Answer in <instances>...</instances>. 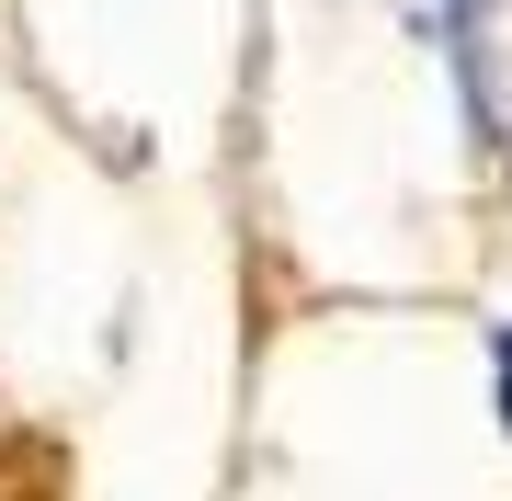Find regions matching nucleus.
<instances>
[{"instance_id": "f257e3e1", "label": "nucleus", "mask_w": 512, "mask_h": 501, "mask_svg": "<svg viewBox=\"0 0 512 501\" xmlns=\"http://www.w3.org/2000/svg\"><path fill=\"white\" fill-rule=\"evenodd\" d=\"M501 410H512V331H501Z\"/></svg>"}]
</instances>
